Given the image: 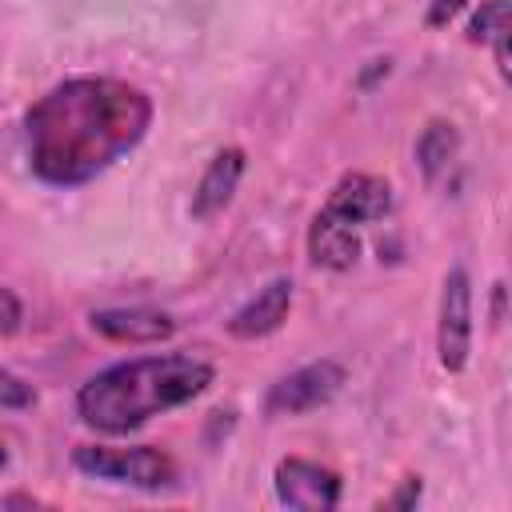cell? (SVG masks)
Listing matches in <instances>:
<instances>
[{
  "instance_id": "2",
  "label": "cell",
  "mask_w": 512,
  "mask_h": 512,
  "mask_svg": "<svg viewBox=\"0 0 512 512\" xmlns=\"http://www.w3.org/2000/svg\"><path fill=\"white\" fill-rule=\"evenodd\" d=\"M216 384V364L196 352H152L116 360L76 388V416L100 436H128L176 412Z\"/></svg>"
},
{
  "instance_id": "10",
  "label": "cell",
  "mask_w": 512,
  "mask_h": 512,
  "mask_svg": "<svg viewBox=\"0 0 512 512\" xmlns=\"http://www.w3.org/2000/svg\"><path fill=\"white\" fill-rule=\"evenodd\" d=\"M88 328L112 344H164L176 336V320L160 308H96L88 312Z\"/></svg>"
},
{
  "instance_id": "6",
  "label": "cell",
  "mask_w": 512,
  "mask_h": 512,
  "mask_svg": "<svg viewBox=\"0 0 512 512\" xmlns=\"http://www.w3.org/2000/svg\"><path fill=\"white\" fill-rule=\"evenodd\" d=\"M272 496L292 512H332L344 496L336 468L308 456H280L272 468Z\"/></svg>"
},
{
  "instance_id": "15",
  "label": "cell",
  "mask_w": 512,
  "mask_h": 512,
  "mask_svg": "<svg viewBox=\"0 0 512 512\" xmlns=\"http://www.w3.org/2000/svg\"><path fill=\"white\" fill-rule=\"evenodd\" d=\"M388 76H392V56H372V60H364V64H360V72H356L352 88H356V92H376Z\"/></svg>"
},
{
  "instance_id": "17",
  "label": "cell",
  "mask_w": 512,
  "mask_h": 512,
  "mask_svg": "<svg viewBox=\"0 0 512 512\" xmlns=\"http://www.w3.org/2000/svg\"><path fill=\"white\" fill-rule=\"evenodd\" d=\"M464 8H468V0H428V4H424V28L440 32V28H448Z\"/></svg>"
},
{
  "instance_id": "8",
  "label": "cell",
  "mask_w": 512,
  "mask_h": 512,
  "mask_svg": "<svg viewBox=\"0 0 512 512\" xmlns=\"http://www.w3.org/2000/svg\"><path fill=\"white\" fill-rule=\"evenodd\" d=\"M292 300H296L292 276H272L224 320V332L232 340H264V336L284 328V320L292 312Z\"/></svg>"
},
{
  "instance_id": "12",
  "label": "cell",
  "mask_w": 512,
  "mask_h": 512,
  "mask_svg": "<svg viewBox=\"0 0 512 512\" xmlns=\"http://www.w3.org/2000/svg\"><path fill=\"white\" fill-rule=\"evenodd\" d=\"M468 44H488L500 80L512 88V0H480L464 24Z\"/></svg>"
},
{
  "instance_id": "3",
  "label": "cell",
  "mask_w": 512,
  "mask_h": 512,
  "mask_svg": "<svg viewBox=\"0 0 512 512\" xmlns=\"http://www.w3.org/2000/svg\"><path fill=\"white\" fill-rule=\"evenodd\" d=\"M72 468L88 480L128 484L140 492H164L176 484V460L156 444H76Z\"/></svg>"
},
{
  "instance_id": "1",
  "label": "cell",
  "mask_w": 512,
  "mask_h": 512,
  "mask_svg": "<svg viewBox=\"0 0 512 512\" xmlns=\"http://www.w3.org/2000/svg\"><path fill=\"white\" fill-rule=\"evenodd\" d=\"M156 120L152 96L120 76H68L24 108L28 172L48 188H80L132 156Z\"/></svg>"
},
{
  "instance_id": "9",
  "label": "cell",
  "mask_w": 512,
  "mask_h": 512,
  "mask_svg": "<svg viewBox=\"0 0 512 512\" xmlns=\"http://www.w3.org/2000/svg\"><path fill=\"white\" fill-rule=\"evenodd\" d=\"M244 172H248V152H244L240 144L216 148L212 160L204 164L196 188H192L188 216H192V220H212V216H220V212L232 204V196H236Z\"/></svg>"
},
{
  "instance_id": "19",
  "label": "cell",
  "mask_w": 512,
  "mask_h": 512,
  "mask_svg": "<svg viewBox=\"0 0 512 512\" xmlns=\"http://www.w3.org/2000/svg\"><path fill=\"white\" fill-rule=\"evenodd\" d=\"M500 316H504V284L496 280L492 284V324H500Z\"/></svg>"
},
{
  "instance_id": "13",
  "label": "cell",
  "mask_w": 512,
  "mask_h": 512,
  "mask_svg": "<svg viewBox=\"0 0 512 512\" xmlns=\"http://www.w3.org/2000/svg\"><path fill=\"white\" fill-rule=\"evenodd\" d=\"M460 156V128L448 120V116H428L424 128L416 132V144H412V160H416V172L436 184Z\"/></svg>"
},
{
  "instance_id": "16",
  "label": "cell",
  "mask_w": 512,
  "mask_h": 512,
  "mask_svg": "<svg viewBox=\"0 0 512 512\" xmlns=\"http://www.w3.org/2000/svg\"><path fill=\"white\" fill-rule=\"evenodd\" d=\"M0 336L4 340H12L16 332H20V324H24V304H20V296H16V288H0Z\"/></svg>"
},
{
  "instance_id": "18",
  "label": "cell",
  "mask_w": 512,
  "mask_h": 512,
  "mask_svg": "<svg viewBox=\"0 0 512 512\" xmlns=\"http://www.w3.org/2000/svg\"><path fill=\"white\" fill-rule=\"evenodd\" d=\"M420 496H424V480H420V476H404V480H400V488L384 500V508H416V504H420Z\"/></svg>"
},
{
  "instance_id": "4",
  "label": "cell",
  "mask_w": 512,
  "mask_h": 512,
  "mask_svg": "<svg viewBox=\"0 0 512 512\" xmlns=\"http://www.w3.org/2000/svg\"><path fill=\"white\" fill-rule=\"evenodd\" d=\"M476 312H472V276L464 264H452L440 280L436 300V364L448 376H460L472 360Z\"/></svg>"
},
{
  "instance_id": "14",
  "label": "cell",
  "mask_w": 512,
  "mask_h": 512,
  "mask_svg": "<svg viewBox=\"0 0 512 512\" xmlns=\"http://www.w3.org/2000/svg\"><path fill=\"white\" fill-rule=\"evenodd\" d=\"M32 404H36V388L24 376H16L12 368H0V412L16 416V412H24Z\"/></svg>"
},
{
  "instance_id": "5",
  "label": "cell",
  "mask_w": 512,
  "mask_h": 512,
  "mask_svg": "<svg viewBox=\"0 0 512 512\" xmlns=\"http://www.w3.org/2000/svg\"><path fill=\"white\" fill-rule=\"evenodd\" d=\"M348 384V368L332 356L308 360L292 372H284L268 392H264V416L280 420V416H308L324 404H332L340 396V388Z\"/></svg>"
},
{
  "instance_id": "7",
  "label": "cell",
  "mask_w": 512,
  "mask_h": 512,
  "mask_svg": "<svg viewBox=\"0 0 512 512\" xmlns=\"http://www.w3.org/2000/svg\"><path fill=\"white\" fill-rule=\"evenodd\" d=\"M396 208V192L384 176L376 172H344L332 188H328V200H324V212H332L336 220L344 224H380L388 220Z\"/></svg>"
},
{
  "instance_id": "11",
  "label": "cell",
  "mask_w": 512,
  "mask_h": 512,
  "mask_svg": "<svg viewBox=\"0 0 512 512\" xmlns=\"http://www.w3.org/2000/svg\"><path fill=\"white\" fill-rule=\"evenodd\" d=\"M304 248H308V264L324 268V272H352L360 260V228L336 220L332 212H316L308 232H304Z\"/></svg>"
}]
</instances>
